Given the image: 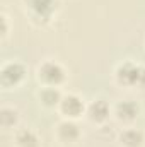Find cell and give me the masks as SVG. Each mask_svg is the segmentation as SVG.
<instances>
[{
    "label": "cell",
    "mask_w": 145,
    "mask_h": 147,
    "mask_svg": "<svg viewBox=\"0 0 145 147\" xmlns=\"http://www.w3.org/2000/svg\"><path fill=\"white\" fill-rule=\"evenodd\" d=\"M114 80L125 89H142L145 87V65L133 60H123L114 69Z\"/></svg>",
    "instance_id": "obj_1"
},
{
    "label": "cell",
    "mask_w": 145,
    "mask_h": 147,
    "mask_svg": "<svg viewBox=\"0 0 145 147\" xmlns=\"http://www.w3.org/2000/svg\"><path fill=\"white\" fill-rule=\"evenodd\" d=\"M21 3L28 19L38 28L48 26L58 10V0H21Z\"/></svg>",
    "instance_id": "obj_2"
},
{
    "label": "cell",
    "mask_w": 145,
    "mask_h": 147,
    "mask_svg": "<svg viewBox=\"0 0 145 147\" xmlns=\"http://www.w3.org/2000/svg\"><path fill=\"white\" fill-rule=\"evenodd\" d=\"M67 70L56 60H43L36 69L38 82L44 87H62L67 82Z\"/></svg>",
    "instance_id": "obj_3"
},
{
    "label": "cell",
    "mask_w": 145,
    "mask_h": 147,
    "mask_svg": "<svg viewBox=\"0 0 145 147\" xmlns=\"http://www.w3.org/2000/svg\"><path fill=\"white\" fill-rule=\"evenodd\" d=\"M28 77V67L21 60H7L0 67V86L2 89H17Z\"/></svg>",
    "instance_id": "obj_4"
},
{
    "label": "cell",
    "mask_w": 145,
    "mask_h": 147,
    "mask_svg": "<svg viewBox=\"0 0 145 147\" xmlns=\"http://www.w3.org/2000/svg\"><path fill=\"white\" fill-rule=\"evenodd\" d=\"M58 113L63 116V120H80L82 116H85V110H87V105L84 103V99L79 96V94H63L60 105H58Z\"/></svg>",
    "instance_id": "obj_5"
},
{
    "label": "cell",
    "mask_w": 145,
    "mask_h": 147,
    "mask_svg": "<svg viewBox=\"0 0 145 147\" xmlns=\"http://www.w3.org/2000/svg\"><path fill=\"white\" fill-rule=\"evenodd\" d=\"M111 115H113V108H111L109 101H106L104 98L92 99L85 110V118L94 125H104Z\"/></svg>",
    "instance_id": "obj_6"
},
{
    "label": "cell",
    "mask_w": 145,
    "mask_h": 147,
    "mask_svg": "<svg viewBox=\"0 0 145 147\" xmlns=\"http://www.w3.org/2000/svg\"><path fill=\"white\" fill-rule=\"evenodd\" d=\"M55 137L60 144L73 146L82 139V128L73 120H62L55 128Z\"/></svg>",
    "instance_id": "obj_7"
},
{
    "label": "cell",
    "mask_w": 145,
    "mask_h": 147,
    "mask_svg": "<svg viewBox=\"0 0 145 147\" xmlns=\"http://www.w3.org/2000/svg\"><path fill=\"white\" fill-rule=\"evenodd\" d=\"M113 115H114V118H116L119 123H123V125H132V123L138 118V115H140V106H138V103L133 101V99H123V101H118V103L114 105Z\"/></svg>",
    "instance_id": "obj_8"
},
{
    "label": "cell",
    "mask_w": 145,
    "mask_h": 147,
    "mask_svg": "<svg viewBox=\"0 0 145 147\" xmlns=\"http://www.w3.org/2000/svg\"><path fill=\"white\" fill-rule=\"evenodd\" d=\"M118 142L121 147H144L145 134L140 128L135 127H125L118 134Z\"/></svg>",
    "instance_id": "obj_9"
},
{
    "label": "cell",
    "mask_w": 145,
    "mask_h": 147,
    "mask_svg": "<svg viewBox=\"0 0 145 147\" xmlns=\"http://www.w3.org/2000/svg\"><path fill=\"white\" fill-rule=\"evenodd\" d=\"M62 98H63V92L60 91V87H44V86H41V89L38 91V101H39V105L44 106V108H48V110L58 108Z\"/></svg>",
    "instance_id": "obj_10"
},
{
    "label": "cell",
    "mask_w": 145,
    "mask_h": 147,
    "mask_svg": "<svg viewBox=\"0 0 145 147\" xmlns=\"http://www.w3.org/2000/svg\"><path fill=\"white\" fill-rule=\"evenodd\" d=\"M14 144L15 147H41V139L33 128H17L14 132Z\"/></svg>",
    "instance_id": "obj_11"
},
{
    "label": "cell",
    "mask_w": 145,
    "mask_h": 147,
    "mask_svg": "<svg viewBox=\"0 0 145 147\" xmlns=\"http://www.w3.org/2000/svg\"><path fill=\"white\" fill-rule=\"evenodd\" d=\"M17 123H19V111L15 108L3 106L0 110V125H2V128H5V130L15 128Z\"/></svg>",
    "instance_id": "obj_12"
},
{
    "label": "cell",
    "mask_w": 145,
    "mask_h": 147,
    "mask_svg": "<svg viewBox=\"0 0 145 147\" xmlns=\"http://www.w3.org/2000/svg\"><path fill=\"white\" fill-rule=\"evenodd\" d=\"M0 24H2V29H0V38L2 39H7L9 33H10V22H9V16L5 12L0 14Z\"/></svg>",
    "instance_id": "obj_13"
},
{
    "label": "cell",
    "mask_w": 145,
    "mask_h": 147,
    "mask_svg": "<svg viewBox=\"0 0 145 147\" xmlns=\"http://www.w3.org/2000/svg\"><path fill=\"white\" fill-rule=\"evenodd\" d=\"M48 147H55V146H48Z\"/></svg>",
    "instance_id": "obj_14"
}]
</instances>
